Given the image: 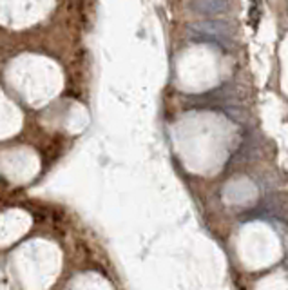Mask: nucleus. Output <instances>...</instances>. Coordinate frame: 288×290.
Masks as SVG:
<instances>
[{"mask_svg":"<svg viewBox=\"0 0 288 290\" xmlns=\"http://www.w3.org/2000/svg\"><path fill=\"white\" fill-rule=\"evenodd\" d=\"M188 39L228 51L232 47V29L228 24L219 20H205L188 26Z\"/></svg>","mask_w":288,"mask_h":290,"instance_id":"1","label":"nucleus"},{"mask_svg":"<svg viewBox=\"0 0 288 290\" xmlns=\"http://www.w3.org/2000/svg\"><path fill=\"white\" fill-rule=\"evenodd\" d=\"M231 6L228 0H192L188 8L192 13L196 15H205V16H214L219 13H225Z\"/></svg>","mask_w":288,"mask_h":290,"instance_id":"2","label":"nucleus"}]
</instances>
